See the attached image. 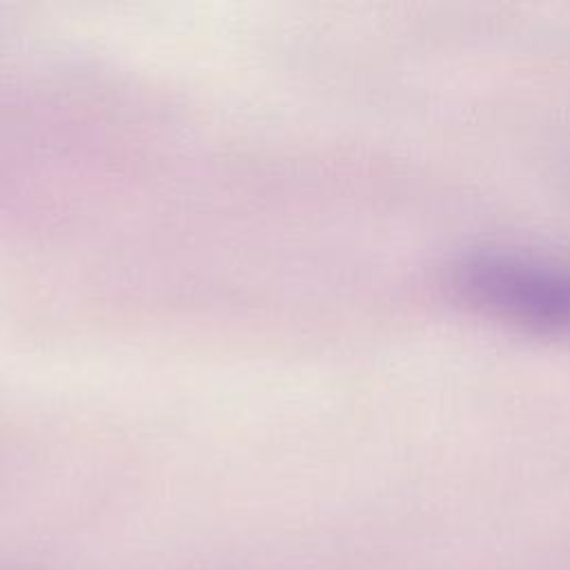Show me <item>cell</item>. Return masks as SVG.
<instances>
[{
    "instance_id": "6da1fadb",
    "label": "cell",
    "mask_w": 570,
    "mask_h": 570,
    "mask_svg": "<svg viewBox=\"0 0 570 570\" xmlns=\"http://www.w3.org/2000/svg\"><path fill=\"white\" fill-rule=\"evenodd\" d=\"M450 287L461 303L485 316L570 336V263L479 252L452 267Z\"/></svg>"
}]
</instances>
